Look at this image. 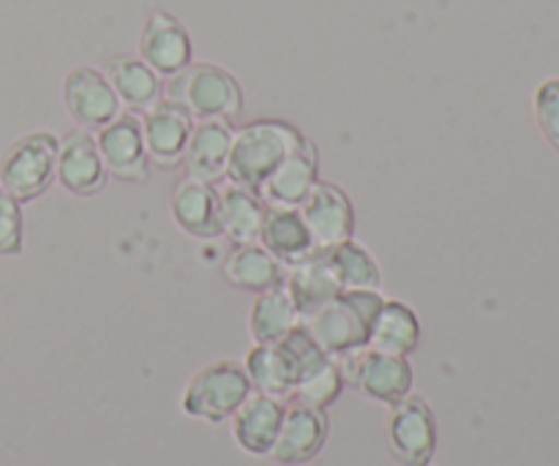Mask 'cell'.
<instances>
[{"label": "cell", "mask_w": 559, "mask_h": 466, "mask_svg": "<svg viewBox=\"0 0 559 466\" xmlns=\"http://www.w3.org/2000/svg\"><path fill=\"white\" fill-rule=\"evenodd\" d=\"M304 140V131L295 129L287 120H251L233 131V147H229L227 180L243 186L260 194V186L267 175L284 162L289 151Z\"/></svg>", "instance_id": "cell-1"}, {"label": "cell", "mask_w": 559, "mask_h": 466, "mask_svg": "<svg viewBox=\"0 0 559 466\" xmlns=\"http://www.w3.org/2000/svg\"><path fill=\"white\" fill-rule=\"evenodd\" d=\"M162 98L189 109L194 120H235L243 112V87L227 69L213 63H189L164 80Z\"/></svg>", "instance_id": "cell-2"}, {"label": "cell", "mask_w": 559, "mask_h": 466, "mask_svg": "<svg viewBox=\"0 0 559 466\" xmlns=\"http://www.w3.org/2000/svg\"><path fill=\"white\" fill-rule=\"evenodd\" d=\"M382 303H385V295L380 289H349V292H338L331 303L322 306L304 322L317 344L331 358H336L349 349L369 347L371 322Z\"/></svg>", "instance_id": "cell-3"}, {"label": "cell", "mask_w": 559, "mask_h": 466, "mask_svg": "<svg viewBox=\"0 0 559 466\" xmlns=\"http://www.w3.org/2000/svg\"><path fill=\"white\" fill-rule=\"evenodd\" d=\"M58 145L60 136L52 131H27L5 147L0 156V186L20 205L38 200L55 183Z\"/></svg>", "instance_id": "cell-4"}, {"label": "cell", "mask_w": 559, "mask_h": 466, "mask_svg": "<svg viewBox=\"0 0 559 466\" xmlns=\"http://www.w3.org/2000/svg\"><path fill=\"white\" fill-rule=\"evenodd\" d=\"M254 391L246 374L243 363L238 360H213L202 366L180 396L183 415L205 423H224L235 415V409Z\"/></svg>", "instance_id": "cell-5"}, {"label": "cell", "mask_w": 559, "mask_h": 466, "mask_svg": "<svg viewBox=\"0 0 559 466\" xmlns=\"http://www.w3.org/2000/svg\"><path fill=\"white\" fill-rule=\"evenodd\" d=\"M388 451L402 466H426L437 453V418L429 402L415 393L391 407L385 426Z\"/></svg>", "instance_id": "cell-6"}, {"label": "cell", "mask_w": 559, "mask_h": 466, "mask_svg": "<svg viewBox=\"0 0 559 466\" xmlns=\"http://www.w3.org/2000/svg\"><path fill=\"white\" fill-rule=\"evenodd\" d=\"M63 104L71 120L93 134L123 112V104L115 96L107 74L96 65H76L66 74Z\"/></svg>", "instance_id": "cell-7"}, {"label": "cell", "mask_w": 559, "mask_h": 466, "mask_svg": "<svg viewBox=\"0 0 559 466\" xmlns=\"http://www.w3.org/2000/svg\"><path fill=\"white\" fill-rule=\"evenodd\" d=\"M96 145L109 178L120 183H142L151 172V158L142 136V120L134 112H120L112 123L96 131Z\"/></svg>", "instance_id": "cell-8"}, {"label": "cell", "mask_w": 559, "mask_h": 466, "mask_svg": "<svg viewBox=\"0 0 559 466\" xmlns=\"http://www.w3.org/2000/svg\"><path fill=\"white\" fill-rule=\"evenodd\" d=\"M309 227L317 251H328L344 240L355 238V205L342 186L331 180H317L311 194L298 207Z\"/></svg>", "instance_id": "cell-9"}, {"label": "cell", "mask_w": 559, "mask_h": 466, "mask_svg": "<svg viewBox=\"0 0 559 466\" xmlns=\"http://www.w3.org/2000/svg\"><path fill=\"white\" fill-rule=\"evenodd\" d=\"M55 180H60V186L74 196H93L104 191V186L109 183V175L93 131L74 126L60 136Z\"/></svg>", "instance_id": "cell-10"}, {"label": "cell", "mask_w": 559, "mask_h": 466, "mask_svg": "<svg viewBox=\"0 0 559 466\" xmlns=\"http://www.w3.org/2000/svg\"><path fill=\"white\" fill-rule=\"evenodd\" d=\"M142 136H145V151L153 167L175 169L183 164L186 145L191 140L197 120L191 118L189 109L180 104L162 98L153 104L147 112H142Z\"/></svg>", "instance_id": "cell-11"}, {"label": "cell", "mask_w": 559, "mask_h": 466, "mask_svg": "<svg viewBox=\"0 0 559 466\" xmlns=\"http://www.w3.org/2000/svg\"><path fill=\"white\" fill-rule=\"evenodd\" d=\"M136 55L156 71L162 80L178 74L194 58L189 31L167 11H151L140 31Z\"/></svg>", "instance_id": "cell-12"}, {"label": "cell", "mask_w": 559, "mask_h": 466, "mask_svg": "<svg viewBox=\"0 0 559 466\" xmlns=\"http://www.w3.org/2000/svg\"><path fill=\"white\" fill-rule=\"evenodd\" d=\"M169 213L173 222L183 235L194 240H211L224 238L222 232V194L213 183L197 180L186 175L178 180L169 196Z\"/></svg>", "instance_id": "cell-13"}, {"label": "cell", "mask_w": 559, "mask_h": 466, "mask_svg": "<svg viewBox=\"0 0 559 466\" xmlns=\"http://www.w3.org/2000/svg\"><path fill=\"white\" fill-rule=\"evenodd\" d=\"M320 180V147L304 140L284 156V162L260 186V196L271 207H300Z\"/></svg>", "instance_id": "cell-14"}, {"label": "cell", "mask_w": 559, "mask_h": 466, "mask_svg": "<svg viewBox=\"0 0 559 466\" xmlns=\"http://www.w3.org/2000/svg\"><path fill=\"white\" fill-rule=\"evenodd\" d=\"M328 434H331V423H328L325 409L287 402L282 431H278L276 445L267 458L282 466H304L320 456Z\"/></svg>", "instance_id": "cell-15"}, {"label": "cell", "mask_w": 559, "mask_h": 466, "mask_svg": "<svg viewBox=\"0 0 559 466\" xmlns=\"http://www.w3.org/2000/svg\"><path fill=\"white\" fill-rule=\"evenodd\" d=\"M284 413H287V402L267 393L251 391L249 398L235 409L233 420V440L243 453L257 458L271 456L276 437L282 431Z\"/></svg>", "instance_id": "cell-16"}, {"label": "cell", "mask_w": 559, "mask_h": 466, "mask_svg": "<svg viewBox=\"0 0 559 466\" xmlns=\"http://www.w3.org/2000/svg\"><path fill=\"white\" fill-rule=\"evenodd\" d=\"M413 385L415 369L409 363V358H404V355H388L371 347L364 349L353 391L364 393L371 402L393 407V404L402 402L404 396L413 393Z\"/></svg>", "instance_id": "cell-17"}, {"label": "cell", "mask_w": 559, "mask_h": 466, "mask_svg": "<svg viewBox=\"0 0 559 466\" xmlns=\"http://www.w3.org/2000/svg\"><path fill=\"white\" fill-rule=\"evenodd\" d=\"M229 147H233V126L227 120H197L180 167L189 178L216 186L218 180H227Z\"/></svg>", "instance_id": "cell-18"}, {"label": "cell", "mask_w": 559, "mask_h": 466, "mask_svg": "<svg viewBox=\"0 0 559 466\" xmlns=\"http://www.w3.org/2000/svg\"><path fill=\"white\" fill-rule=\"evenodd\" d=\"M104 74L129 112L142 115L162 101L164 80L140 55H112L104 65Z\"/></svg>", "instance_id": "cell-19"}, {"label": "cell", "mask_w": 559, "mask_h": 466, "mask_svg": "<svg viewBox=\"0 0 559 466\" xmlns=\"http://www.w3.org/2000/svg\"><path fill=\"white\" fill-rule=\"evenodd\" d=\"M222 273L235 289L249 295H262L267 289L282 287L287 278V265L278 262L265 246L246 243L235 246L222 262Z\"/></svg>", "instance_id": "cell-20"}, {"label": "cell", "mask_w": 559, "mask_h": 466, "mask_svg": "<svg viewBox=\"0 0 559 466\" xmlns=\"http://www.w3.org/2000/svg\"><path fill=\"white\" fill-rule=\"evenodd\" d=\"M284 289H287L289 300L298 309L300 320H309L311 314H317L322 306L331 303L342 292L322 251H314L306 260L289 265L287 278H284Z\"/></svg>", "instance_id": "cell-21"}, {"label": "cell", "mask_w": 559, "mask_h": 466, "mask_svg": "<svg viewBox=\"0 0 559 466\" xmlns=\"http://www.w3.org/2000/svg\"><path fill=\"white\" fill-rule=\"evenodd\" d=\"M260 246H265L278 262L284 265H295V262L306 260L314 254V240H311L309 227H306L304 216L298 207H271L265 211V222L260 229Z\"/></svg>", "instance_id": "cell-22"}, {"label": "cell", "mask_w": 559, "mask_h": 466, "mask_svg": "<svg viewBox=\"0 0 559 466\" xmlns=\"http://www.w3.org/2000/svg\"><path fill=\"white\" fill-rule=\"evenodd\" d=\"M418 344L420 320L413 306L396 298H385V303L377 311L374 322H371L369 347L388 355H404V358H409L418 349Z\"/></svg>", "instance_id": "cell-23"}, {"label": "cell", "mask_w": 559, "mask_h": 466, "mask_svg": "<svg viewBox=\"0 0 559 466\" xmlns=\"http://www.w3.org/2000/svg\"><path fill=\"white\" fill-rule=\"evenodd\" d=\"M222 194V232L235 246L257 243L260 240L262 222H265V200L257 191L243 186L227 183L218 189Z\"/></svg>", "instance_id": "cell-24"}, {"label": "cell", "mask_w": 559, "mask_h": 466, "mask_svg": "<svg viewBox=\"0 0 559 466\" xmlns=\"http://www.w3.org/2000/svg\"><path fill=\"white\" fill-rule=\"evenodd\" d=\"M298 322L300 314L289 300L284 284L254 295V303L249 311V336L254 344H278Z\"/></svg>", "instance_id": "cell-25"}, {"label": "cell", "mask_w": 559, "mask_h": 466, "mask_svg": "<svg viewBox=\"0 0 559 466\" xmlns=\"http://www.w3.org/2000/svg\"><path fill=\"white\" fill-rule=\"evenodd\" d=\"M322 254H325L328 267H331L342 292H349V289H382L380 262L366 246L355 243V238L344 240V243L333 246Z\"/></svg>", "instance_id": "cell-26"}, {"label": "cell", "mask_w": 559, "mask_h": 466, "mask_svg": "<svg viewBox=\"0 0 559 466\" xmlns=\"http://www.w3.org/2000/svg\"><path fill=\"white\" fill-rule=\"evenodd\" d=\"M251 387L257 393L287 398L295 387V369L282 344H254L243 360Z\"/></svg>", "instance_id": "cell-27"}, {"label": "cell", "mask_w": 559, "mask_h": 466, "mask_svg": "<svg viewBox=\"0 0 559 466\" xmlns=\"http://www.w3.org/2000/svg\"><path fill=\"white\" fill-rule=\"evenodd\" d=\"M342 391H344L342 371H338L336 360L331 358L322 369H317L314 374L300 380L298 385L293 387V393L287 396V402L304 404V407H314V409H328L331 404L338 402Z\"/></svg>", "instance_id": "cell-28"}, {"label": "cell", "mask_w": 559, "mask_h": 466, "mask_svg": "<svg viewBox=\"0 0 559 466\" xmlns=\"http://www.w3.org/2000/svg\"><path fill=\"white\" fill-rule=\"evenodd\" d=\"M533 112L544 140L559 153V76L544 80L535 87Z\"/></svg>", "instance_id": "cell-29"}, {"label": "cell", "mask_w": 559, "mask_h": 466, "mask_svg": "<svg viewBox=\"0 0 559 466\" xmlns=\"http://www.w3.org/2000/svg\"><path fill=\"white\" fill-rule=\"evenodd\" d=\"M22 238H25L22 205L0 186V256L22 254Z\"/></svg>", "instance_id": "cell-30"}, {"label": "cell", "mask_w": 559, "mask_h": 466, "mask_svg": "<svg viewBox=\"0 0 559 466\" xmlns=\"http://www.w3.org/2000/svg\"><path fill=\"white\" fill-rule=\"evenodd\" d=\"M426 466H431V464H426Z\"/></svg>", "instance_id": "cell-31"}]
</instances>
